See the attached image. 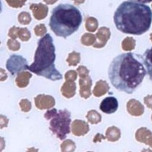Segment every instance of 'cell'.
I'll list each match as a JSON object with an SVG mask.
<instances>
[{"instance_id":"cell-45","label":"cell","mask_w":152,"mask_h":152,"mask_svg":"<svg viewBox=\"0 0 152 152\" xmlns=\"http://www.w3.org/2000/svg\"><path fill=\"white\" fill-rule=\"evenodd\" d=\"M151 120H152V115H151Z\"/></svg>"},{"instance_id":"cell-35","label":"cell","mask_w":152,"mask_h":152,"mask_svg":"<svg viewBox=\"0 0 152 152\" xmlns=\"http://www.w3.org/2000/svg\"><path fill=\"white\" fill-rule=\"evenodd\" d=\"M57 112V110H56V109H52V110H48V111L46 112L45 115H44V117H45V118L48 120H51V119H52V117L56 115Z\"/></svg>"},{"instance_id":"cell-8","label":"cell","mask_w":152,"mask_h":152,"mask_svg":"<svg viewBox=\"0 0 152 152\" xmlns=\"http://www.w3.org/2000/svg\"><path fill=\"white\" fill-rule=\"evenodd\" d=\"M118 106V101L115 97L108 96L101 102L100 110L105 114H112L117 111Z\"/></svg>"},{"instance_id":"cell-41","label":"cell","mask_w":152,"mask_h":152,"mask_svg":"<svg viewBox=\"0 0 152 152\" xmlns=\"http://www.w3.org/2000/svg\"><path fill=\"white\" fill-rule=\"evenodd\" d=\"M86 0H73L74 3H75V4H77V5H79V4H81L85 2Z\"/></svg>"},{"instance_id":"cell-30","label":"cell","mask_w":152,"mask_h":152,"mask_svg":"<svg viewBox=\"0 0 152 152\" xmlns=\"http://www.w3.org/2000/svg\"><path fill=\"white\" fill-rule=\"evenodd\" d=\"M10 6L14 8H20L25 4V0H6Z\"/></svg>"},{"instance_id":"cell-6","label":"cell","mask_w":152,"mask_h":152,"mask_svg":"<svg viewBox=\"0 0 152 152\" xmlns=\"http://www.w3.org/2000/svg\"><path fill=\"white\" fill-rule=\"evenodd\" d=\"M28 62L26 59L19 55H12L7 61L6 67L11 75L20 73L21 71L28 69Z\"/></svg>"},{"instance_id":"cell-12","label":"cell","mask_w":152,"mask_h":152,"mask_svg":"<svg viewBox=\"0 0 152 152\" xmlns=\"http://www.w3.org/2000/svg\"><path fill=\"white\" fill-rule=\"evenodd\" d=\"M30 10H32L34 18L37 20L44 19L47 16L48 11H49L48 7L41 3L31 4L30 5Z\"/></svg>"},{"instance_id":"cell-11","label":"cell","mask_w":152,"mask_h":152,"mask_svg":"<svg viewBox=\"0 0 152 152\" xmlns=\"http://www.w3.org/2000/svg\"><path fill=\"white\" fill-rule=\"evenodd\" d=\"M79 85H80V95L82 98L88 99L91 95V88L92 86V80L90 76L85 78L79 79Z\"/></svg>"},{"instance_id":"cell-17","label":"cell","mask_w":152,"mask_h":152,"mask_svg":"<svg viewBox=\"0 0 152 152\" xmlns=\"http://www.w3.org/2000/svg\"><path fill=\"white\" fill-rule=\"evenodd\" d=\"M143 57L147 74L150 80L152 81V47L151 49H147L143 54Z\"/></svg>"},{"instance_id":"cell-37","label":"cell","mask_w":152,"mask_h":152,"mask_svg":"<svg viewBox=\"0 0 152 152\" xmlns=\"http://www.w3.org/2000/svg\"><path fill=\"white\" fill-rule=\"evenodd\" d=\"M144 103L147 107L152 110V96H147L144 98Z\"/></svg>"},{"instance_id":"cell-25","label":"cell","mask_w":152,"mask_h":152,"mask_svg":"<svg viewBox=\"0 0 152 152\" xmlns=\"http://www.w3.org/2000/svg\"><path fill=\"white\" fill-rule=\"evenodd\" d=\"M18 38H20V39L23 41H28L31 39V33L26 28H20L18 31Z\"/></svg>"},{"instance_id":"cell-9","label":"cell","mask_w":152,"mask_h":152,"mask_svg":"<svg viewBox=\"0 0 152 152\" xmlns=\"http://www.w3.org/2000/svg\"><path fill=\"white\" fill-rule=\"evenodd\" d=\"M71 130L72 134L75 136H83L88 133L90 128L86 122L80 120H75L71 125Z\"/></svg>"},{"instance_id":"cell-26","label":"cell","mask_w":152,"mask_h":152,"mask_svg":"<svg viewBox=\"0 0 152 152\" xmlns=\"http://www.w3.org/2000/svg\"><path fill=\"white\" fill-rule=\"evenodd\" d=\"M18 21L22 25H28L31 21V17L27 12H23L18 15Z\"/></svg>"},{"instance_id":"cell-27","label":"cell","mask_w":152,"mask_h":152,"mask_svg":"<svg viewBox=\"0 0 152 152\" xmlns=\"http://www.w3.org/2000/svg\"><path fill=\"white\" fill-rule=\"evenodd\" d=\"M135 41L132 38H127L123 42V49L125 51H130L134 49Z\"/></svg>"},{"instance_id":"cell-36","label":"cell","mask_w":152,"mask_h":152,"mask_svg":"<svg viewBox=\"0 0 152 152\" xmlns=\"http://www.w3.org/2000/svg\"><path fill=\"white\" fill-rule=\"evenodd\" d=\"M0 117H1V127L0 128H1V129H2L7 126L8 123H9V120L5 116H4V115H1Z\"/></svg>"},{"instance_id":"cell-21","label":"cell","mask_w":152,"mask_h":152,"mask_svg":"<svg viewBox=\"0 0 152 152\" xmlns=\"http://www.w3.org/2000/svg\"><path fill=\"white\" fill-rule=\"evenodd\" d=\"M61 151L62 152H74L76 148L75 142L70 139L64 140L61 144Z\"/></svg>"},{"instance_id":"cell-46","label":"cell","mask_w":152,"mask_h":152,"mask_svg":"<svg viewBox=\"0 0 152 152\" xmlns=\"http://www.w3.org/2000/svg\"><path fill=\"white\" fill-rule=\"evenodd\" d=\"M25 1H27V0H25Z\"/></svg>"},{"instance_id":"cell-14","label":"cell","mask_w":152,"mask_h":152,"mask_svg":"<svg viewBox=\"0 0 152 152\" xmlns=\"http://www.w3.org/2000/svg\"><path fill=\"white\" fill-rule=\"evenodd\" d=\"M128 112L133 116H140L143 114L144 109L143 105L135 99L130 100L127 104Z\"/></svg>"},{"instance_id":"cell-19","label":"cell","mask_w":152,"mask_h":152,"mask_svg":"<svg viewBox=\"0 0 152 152\" xmlns=\"http://www.w3.org/2000/svg\"><path fill=\"white\" fill-rule=\"evenodd\" d=\"M120 135H121V133H120V129L117 128V127L112 126L107 128L105 137L109 141L115 142L120 139Z\"/></svg>"},{"instance_id":"cell-7","label":"cell","mask_w":152,"mask_h":152,"mask_svg":"<svg viewBox=\"0 0 152 152\" xmlns=\"http://www.w3.org/2000/svg\"><path fill=\"white\" fill-rule=\"evenodd\" d=\"M36 108L39 110H50L55 105V100L52 96L39 94L34 99Z\"/></svg>"},{"instance_id":"cell-2","label":"cell","mask_w":152,"mask_h":152,"mask_svg":"<svg viewBox=\"0 0 152 152\" xmlns=\"http://www.w3.org/2000/svg\"><path fill=\"white\" fill-rule=\"evenodd\" d=\"M115 26L123 34L139 36L147 32L152 23V11L148 5L123 1L114 14Z\"/></svg>"},{"instance_id":"cell-1","label":"cell","mask_w":152,"mask_h":152,"mask_svg":"<svg viewBox=\"0 0 152 152\" xmlns=\"http://www.w3.org/2000/svg\"><path fill=\"white\" fill-rule=\"evenodd\" d=\"M147 73L143 57L128 52L113 59L108 70L110 82L117 90L131 94L139 87Z\"/></svg>"},{"instance_id":"cell-22","label":"cell","mask_w":152,"mask_h":152,"mask_svg":"<svg viewBox=\"0 0 152 152\" xmlns=\"http://www.w3.org/2000/svg\"><path fill=\"white\" fill-rule=\"evenodd\" d=\"M80 61V53L72 52L69 54L68 57L67 59V62L69 66H76Z\"/></svg>"},{"instance_id":"cell-42","label":"cell","mask_w":152,"mask_h":152,"mask_svg":"<svg viewBox=\"0 0 152 152\" xmlns=\"http://www.w3.org/2000/svg\"><path fill=\"white\" fill-rule=\"evenodd\" d=\"M27 152H39V149L34 148V147H31V148H28Z\"/></svg>"},{"instance_id":"cell-20","label":"cell","mask_w":152,"mask_h":152,"mask_svg":"<svg viewBox=\"0 0 152 152\" xmlns=\"http://www.w3.org/2000/svg\"><path fill=\"white\" fill-rule=\"evenodd\" d=\"M86 118L91 124H98L102 121V116L95 110H91L86 115Z\"/></svg>"},{"instance_id":"cell-10","label":"cell","mask_w":152,"mask_h":152,"mask_svg":"<svg viewBox=\"0 0 152 152\" xmlns=\"http://www.w3.org/2000/svg\"><path fill=\"white\" fill-rule=\"evenodd\" d=\"M135 139L152 148V132L146 128H140L137 130Z\"/></svg>"},{"instance_id":"cell-32","label":"cell","mask_w":152,"mask_h":152,"mask_svg":"<svg viewBox=\"0 0 152 152\" xmlns=\"http://www.w3.org/2000/svg\"><path fill=\"white\" fill-rule=\"evenodd\" d=\"M77 73L75 70L67 71L65 73V75H64L65 81H68V80H70V81H75L76 79H77Z\"/></svg>"},{"instance_id":"cell-31","label":"cell","mask_w":152,"mask_h":152,"mask_svg":"<svg viewBox=\"0 0 152 152\" xmlns=\"http://www.w3.org/2000/svg\"><path fill=\"white\" fill-rule=\"evenodd\" d=\"M77 73H78L80 78H85V77L89 76V70L85 67V66H79L77 69Z\"/></svg>"},{"instance_id":"cell-34","label":"cell","mask_w":152,"mask_h":152,"mask_svg":"<svg viewBox=\"0 0 152 152\" xmlns=\"http://www.w3.org/2000/svg\"><path fill=\"white\" fill-rule=\"evenodd\" d=\"M20 28L18 27H12L8 33V36L12 39H16L18 37V31H19Z\"/></svg>"},{"instance_id":"cell-33","label":"cell","mask_w":152,"mask_h":152,"mask_svg":"<svg viewBox=\"0 0 152 152\" xmlns=\"http://www.w3.org/2000/svg\"><path fill=\"white\" fill-rule=\"evenodd\" d=\"M34 32L37 36H42L47 33V28L44 24H40L36 26L34 28Z\"/></svg>"},{"instance_id":"cell-18","label":"cell","mask_w":152,"mask_h":152,"mask_svg":"<svg viewBox=\"0 0 152 152\" xmlns=\"http://www.w3.org/2000/svg\"><path fill=\"white\" fill-rule=\"evenodd\" d=\"M109 86L107 82L104 80H99L96 83L95 87H94L93 94L95 96L99 97L103 96L109 91Z\"/></svg>"},{"instance_id":"cell-29","label":"cell","mask_w":152,"mask_h":152,"mask_svg":"<svg viewBox=\"0 0 152 152\" xmlns=\"http://www.w3.org/2000/svg\"><path fill=\"white\" fill-rule=\"evenodd\" d=\"M19 104L21 110L24 112H28L31 110V107H32L31 102L28 99H22Z\"/></svg>"},{"instance_id":"cell-16","label":"cell","mask_w":152,"mask_h":152,"mask_svg":"<svg viewBox=\"0 0 152 152\" xmlns=\"http://www.w3.org/2000/svg\"><path fill=\"white\" fill-rule=\"evenodd\" d=\"M31 77H32V74L30 73L29 72L24 71V72H20L15 79L16 85L19 88H26L28 85L29 80Z\"/></svg>"},{"instance_id":"cell-39","label":"cell","mask_w":152,"mask_h":152,"mask_svg":"<svg viewBox=\"0 0 152 152\" xmlns=\"http://www.w3.org/2000/svg\"><path fill=\"white\" fill-rule=\"evenodd\" d=\"M129 1L136 3H140V4H147V3H150L152 1V0H129Z\"/></svg>"},{"instance_id":"cell-40","label":"cell","mask_w":152,"mask_h":152,"mask_svg":"<svg viewBox=\"0 0 152 152\" xmlns=\"http://www.w3.org/2000/svg\"><path fill=\"white\" fill-rule=\"evenodd\" d=\"M44 2L47 4H53L55 2H57L58 0H44Z\"/></svg>"},{"instance_id":"cell-38","label":"cell","mask_w":152,"mask_h":152,"mask_svg":"<svg viewBox=\"0 0 152 152\" xmlns=\"http://www.w3.org/2000/svg\"><path fill=\"white\" fill-rule=\"evenodd\" d=\"M106 137L103 136L102 134H99V133H97L96 135L94 137V143H97V142H101L102 139H105Z\"/></svg>"},{"instance_id":"cell-13","label":"cell","mask_w":152,"mask_h":152,"mask_svg":"<svg viewBox=\"0 0 152 152\" xmlns=\"http://www.w3.org/2000/svg\"><path fill=\"white\" fill-rule=\"evenodd\" d=\"M110 36V31L106 28L103 27L102 28H100L99 31L96 35L97 41L94 43V47L95 48H102L104 47L107 40L109 39Z\"/></svg>"},{"instance_id":"cell-28","label":"cell","mask_w":152,"mask_h":152,"mask_svg":"<svg viewBox=\"0 0 152 152\" xmlns=\"http://www.w3.org/2000/svg\"><path fill=\"white\" fill-rule=\"evenodd\" d=\"M7 47L12 51H18L20 48V44L16 39H10L7 41Z\"/></svg>"},{"instance_id":"cell-23","label":"cell","mask_w":152,"mask_h":152,"mask_svg":"<svg viewBox=\"0 0 152 152\" xmlns=\"http://www.w3.org/2000/svg\"><path fill=\"white\" fill-rule=\"evenodd\" d=\"M98 27V22L97 20L94 18L89 17L86 18V28L90 32H94Z\"/></svg>"},{"instance_id":"cell-44","label":"cell","mask_w":152,"mask_h":152,"mask_svg":"<svg viewBox=\"0 0 152 152\" xmlns=\"http://www.w3.org/2000/svg\"><path fill=\"white\" fill-rule=\"evenodd\" d=\"M87 152H93V151H87Z\"/></svg>"},{"instance_id":"cell-3","label":"cell","mask_w":152,"mask_h":152,"mask_svg":"<svg viewBox=\"0 0 152 152\" xmlns=\"http://www.w3.org/2000/svg\"><path fill=\"white\" fill-rule=\"evenodd\" d=\"M55 47L50 34H47L39 39L36 49L34 61L28 69L36 75L42 76L49 80H59L62 75L55 67Z\"/></svg>"},{"instance_id":"cell-5","label":"cell","mask_w":152,"mask_h":152,"mask_svg":"<svg viewBox=\"0 0 152 152\" xmlns=\"http://www.w3.org/2000/svg\"><path fill=\"white\" fill-rule=\"evenodd\" d=\"M71 114L67 110H59L51 119L49 129L60 140L65 139L70 133Z\"/></svg>"},{"instance_id":"cell-4","label":"cell","mask_w":152,"mask_h":152,"mask_svg":"<svg viewBox=\"0 0 152 152\" xmlns=\"http://www.w3.org/2000/svg\"><path fill=\"white\" fill-rule=\"evenodd\" d=\"M82 21L81 12L76 7L61 4L53 9L49 27L56 36L66 39L78 30Z\"/></svg>"},{"instance_id":"cell-43","label":"cell","mask_w":152,"mask_h":152,"mask_svg":"<svg viewBox=\"0 0 152 152\" xmlns=\"http://www.w3.org/2000/svg\"><path fill=\"white\" fill-rule=\"evenodd\" d=\"M141 152H152V151L151 149H149V148H143Z\"/></svg>"},{"instance_id":"cell-24","label":"cell","mask_w":152,"mask_h":152,"mask_svg":"<svg viewBox=\"0 0 152 152\" xmlns=\"http://www.w3.org/2000/svg\"><path fill=\"white\" fill-rule=\"evenodd\" d=\"M96 42V37L93 34H85L81 37V43L82 44L85 46H91L94 45V43Z\"/></svg>"},{"instance_id":"cell-15","label":"cell","mask_w":152,"mask_h":152,"mask_svg":"<svg viewBox=\"0 0 152 152\" xmlns=\"http://www.w3.org/2000/svg\"><path fill=\"white\" fill-rule=\"evenodd\" d=\"M61 93L67 99L73 97L76 93V84L75 81H65L61 88Z\"/></svg>"}]
</instances>
